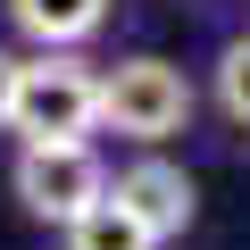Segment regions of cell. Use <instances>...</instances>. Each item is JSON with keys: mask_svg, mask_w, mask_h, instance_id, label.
I'll return each instance as SVG.
<instances>
[{"mask_svg": "<svg viewBox=\"0 0 250 250\" xmlns=\"http://www.w3.org/2000/svg\"><path fill=\"white\" fill-rule=\"evenodd\" d=\"M192 125V75L159 50H134L100 75V134L134 142V150H159Z\"/></svg>", "mask_w": 250, "mask_h": 250, "instance_id": "6da1fadb", "label": "cell"}, {"mask_svg": "<svg viewBox=\"0 0 250 250\" xmlns=\"http://www.w3.org/2000/svg\"><path fill=\"white\" fill-rule=\"evenodd\" d=\"M17 142H92L100 134V75L75 50H34L17 59V100H9Z\"/></svg>", "mask_w": 250, "mask_h": 250, "instance_id": "7a4b0ae2", "label": "cell"}, {"mask_svg": "<svg viewBox=\"0 0 250 250\" xmlns=\"http://www.w3.org/2000/svg\"><path fill=\"white\" fill-rule=\"evenodd\" d=\"M9 192H17L25 217H42V225H75V217L108 192V167L92 159V142H17Z\"/></svg>", "mask_w": 250, "mask_h": 250, "instance_id": "3957f363", "label": "cell"}, {"mask_svg": "<svg viewBox=\"0 0 250 250\" xmlns=\"http://www.w3.org/2000/svg\"><path fill=\"white\" fill-rule=\"evenodd\" d=\"M108 200L134 217L150 242H175V233H192V217H200V184H192L175 159H159V150L125 159V167L108 175Z\"/></svg>", "mask_w": 250, "mask_h": 250, "instance_id": "277c9868", "label": "cell"}, {"mask_svg": "<svg viewBox=\"0 0 250 250\" xmlns=\"http://www.w3.org/2000/svg\"><path fill=\"white\" fill-rule=\"evenodd\" d=\"M0 9L34 50H75L108 25V0H0Z\"/></svg>", "mask_w": 250, "mask_h": 250, "instance_id": "5b68a950", "label": "cell"}, {"mask_svg": "<svg viewBox=\"0 0 250 250\" xmlns=\"http://www.w3.org/2000/svg\"><path fill=\"white\" fill-rule=\"evenodd\" d=\"M59 233H67V250H159V242H150V233H142L134 217H125V208H117L108 192H100V200H92V208H83L75 225H59Z\"/></svg>", "mask_w": 250, "mask_h": 250, "instance_id": "8992f818", "label": "cell"}, {"mask_svg": "<svg viewBox=\"0 0 250 250\" xmlns=\"http://www.w3.org/2000/svg\"><path fill=\"white\" fill-rule=\"evenodd\" d=\"M208 75H217V108H225L233 125H250V34H233Z\"/></svg>", "mask_w": 250, "mask_h": 250, "instance_id": "52a82bcc", "label": "cell"}, {"mask_svg": "<svg viewBox=\"0 0 250 250\" xmlns=\"http://www.w3.org/2000/svg\"><path fill=\"white\" fill-rule=\"evenodd\" d=\"M9 100H17V50H0V134H9Z\"/></svg>", "mask_w": 250, "mask_h": 250, "instance_id": "ba28073f", "label": "cell"}]
</instances>
